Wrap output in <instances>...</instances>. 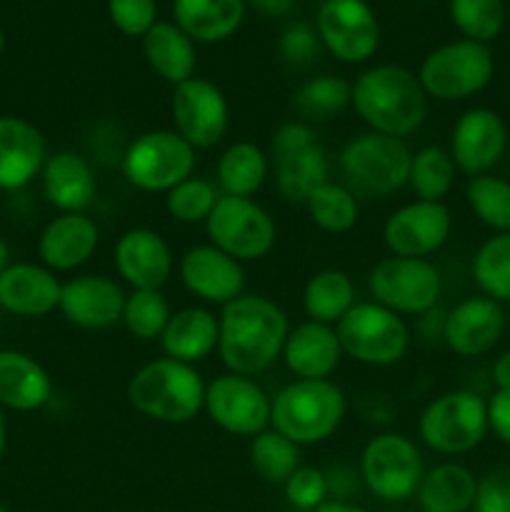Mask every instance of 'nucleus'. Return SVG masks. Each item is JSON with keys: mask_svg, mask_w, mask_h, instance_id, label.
<instances>
[{"mask_svg": "<svg viewBox=\"0 0 510 512\" xmlns=\"http://www.w3.org/2000/svg\"><path fill=\"white\" fill-rule=\"evenodd\" d=\"M285 500L293 510L298 512H315L320 505L330 500L328 473L310 465H300L283 485Z\"/></svg>", "mask_w": 510, "mask_h": 512, "instance_id": "nucleus-44", "label": "nucleus"}, {"mask_svg": "<svg viewBox=\"0 0 510 512\" xmlns=\"http://www.w3.org/2000/svg\"><path fill=\"white\" fill-rule=\"evenodd\" d=\"M505 333V310L485 295L455 303L443 318V343L458 358H480L495 350Z\"/></svg>", "mask_w": 510, "mask_h": 512, "instance_id": "nucleus-20", "label": "nucleus"}, {"mask_svg": "<svg viewBox=\"0 0 510 512\" xmlns=\"http://www.w3.org/2000/svg\"><path fill=\"white\" fill-rule=\"evenodd\" d=\"M113 263L130 290H163L175 258L168 240L153 228H130L115 240Z\"/></svg>", "mask_w": 510, "mask_h": 512, "instance_id": "nucleus-22", "label": "nucleus"}, {"mask_svg": "<svg viewBox=\"0 0 510 512\" xmlns=\"http://www.w3.org/2000/svg\"><path fill=\"white\" fill-rule=\"evenodd\" d=\"M280 358L295 380H330L345 353L333 325L303 320L290 328Z\"/></svg>", "mask_w": 510, "mask_h": 512, "instance_id": "nucleus-25", "label": "nucleus"}, {"mask_svg": "<svg viewBox=\"0 0 510 512\" xmlns=\"http://www.w3.org/2000/svg\"><path fill=\"white\" fill-rule=\"evenodd\" d=\"M455 178H458V168H455L448 150L440 148V145H423L413 153L408 188L413 190L418 200L443 203L453 190Z\"/></svg>", "mask_w": 510, "mask_h": 512, "instance_id": "nucleus-37", "label": "nucleus"}, {"mask_svg": "<svg viewBox=\"0 0 510 512\" xmlns=\"http://www.w3.org/2000/svg\"><path fill=\"white\" fill-rule=\"evenodd\" d=\"M180 283L190 295L208 305H228L245 293L243 263L215 245H195L178 263Z\"/></svg>", "mask_w": 510, "mask_h": 512, "instance_id": "nucleus-21", "label": "nucleus"}, {"mask_svg": "<svg viewBox=\"0 0 510 512\" xmlns=\"http://www.w3.org/2000/svg\"><path fill=\"white\" fill-rule=\"evenodd\" d=\"M210 245L220 248L238 263H255L273 253L278 225L273 215L253 198L220 195L213 213L205 220Z\"/></svg>", "mask_w": 510, "mask_h": 512, "instance_id": "nucleus-11", "label": "nucleus"}, {"mask_svg": "<svg viewBox=\"0 0 510 512\" xmlns=\"http://www.w3.org/2000/svg\"><path fill=\"white\" fill-rule=\"evenodd\" d=\"M205 385L195 365L163 355L135 370L128 383V403L155 423L185 425L203 413Z\"/></svg>", "mask_w": 510, "mask_h": 512, "instance_id": "nucleus-3", "label": "nucleus"}, {"mask_svg": "<svg viewBox=\"0 0 510 512\" xmlns=\"http://www.w3.org/2000/svg\"><path fill=\"white\" fill-rule=\"evenodd\" d=\"M170 315H173V308L163 290H130L120 323L135 340L153 343V340H160Z\"/></svg>", "mask_w": 510, "mask_h": 512, "instance_id": "nucleus-41", "label": "nucleus"}, {"mask_svg": "<svg viewBox=\"0 0 510 512\" xmlns=\"http://www.w3.org/2000/svg\"><path fill=\"white\" fill-rule=\"evenodd\" d=\"M218 198L220 190L215 188V183L190 175L188 180H183V183H178L173 190L165 193V213H168L175 223L205 225V220L213 213Z\"/></svg>", "mask_w": 510, "mask_h": 512, "instance_id": "nucleus-43", "label": "nucleus"}, {"mask_svg": "<svg viewBox=\"0 0 510 512\" xmlns=\"http://www.w3.org/2000/svg\"><path fill=\"white\" fill-rule=\"evenodd\" d=\"M245 3H250L258 13L268 15V18H285L295 8V0H245Z\"/></svg>", "mask_w": 510, "mask_h": 512, "instance_id": "nucleus-50", "label": "nucleus"}, {"mask_svg": "<svg viewBox=\"0 0 510 512\" xmlns=\"http://www.w3.org/2000/svg\"><path fill=\"white\" fill-rule=\"evenodd\" d=\"M280 58L290 65V68H310L318 60L323 43L318 38V30L308 20H293L285 25V30L278 38Z\"/></svg>", "mask_w": 510, "mask_h": 512, "instance_id": "nucleus-45", "label": "nucleus"}, {"mask_svg": "<svg viewBox=\"0 0 510 512\" xmlns=\"http://www.w3.org/2000/svg\"><path fill=\"white\" fill-rule=\"evenodd\" d=\"M413 150L408 143L390 135H353L338 153V173L355 198H388L408 185Z\"/></svg>", "mask_w": 510, "mask_h": 512, "instance_id": "nucleus-5", "label": "nucleus"}, {"mask_svg": "<svg viewBox=\"0 0 510 512\" xmlns=\"http://www.w3.org/2000/svg\"><path fill=\"white\" fill-rule=\"evenodd\" d=\"M473 512H510V465H500L478 478Z\"/></svg>", "mask_w": 510, "mask_h": 512, "instance_id": "nucleus-47", "label": "nucleus"}, {"mask_svg": "<svg viewBox=\"0 0 510 512\" xmlns=\"http://www.w3.org/2000/svg\"><path fill=\"white\" fill-rule=\"evenodd\" d=\"M345 358L370 368H390L400 363L410 348V328L403 315L375 300L355 303L335 323Z\"/></svg>", "mask_w": 510, "mask_h": 512, "instance_id": "nucleus-8", "label": "nucleus"}, {"mask_svg": "<svg viewBox=\"0 0 510 512\" xmlns=\"http://www.w3.org/2000/svg\"><path fill=\"white\" fill-rule=\"evenodd\" d=\"M350 100H353V83L333 73H320L303 80L293 95L295 110L305 123H325L338 118L350 108Z\"/></svg>", "mask_w": 510, "mask_h": 512, "instance_id": "nucleus-35", "label": "nucleus"}, {"mask_svg": "<svg viewBox=\"0 0 510 512\" xmlns=\"http://www.w3.org/2000/svg\"><path fill=\"white\" fill-rule=\"evenodd\" d=\"M453 233V215L445 203L410 200L385 218L383 245L398 258H430Z\"/></svg>", "mask_w": 510, "mask_h": 512, "instance_id": "nucleus-17", "label": "nucleus"}, {"mask_svg": "<svg viewBox=\"0 0 510 512\" xmlns=\"http://www.w3.org/2000/svg\"><path fill=\"white\" fill-rule=\"evenodd\" d=\"M350 108L373 133L408 140L428 118V95L418 73L398 63H380L353 80Z\"/></svg>", "mask_w": 510, "mask_h": 512, "instance_id": "nucleus-2", "label": "nucleus"}, {"mask_svg": "<svg viewBox=\"0 0 510 512\" xmlns=\"http://www.w3.org/2000/svg\"><path fill=\"white\" fill-rule=\"evenodd\" d=\"M448 15L465 40L488 45L505 28V0H448Z\"/></svg>", "mask_w": 510, "mask_h": 512, "instance_id": "nucleus-42", "label": "nucleus"}, {"mask_svg": "<svg viewBox=\"0 0 510 512\" xmlns=\"http://www.w3.org/2000/svg\"><path fill=\"white\" fill-rule=\"evenodd\" d=\"M488 433L510 448V390H495L488 400Z\"/></svg>", "mask_w": 510, "mask_h": 512, "instance_id": "nucleus-48", "label": "nucleus"}, {"mask_svg": "<svg viewBox=\"0 0 510 512\" xmlns=\"http://www.w3.org/2000/svg\"><path fill=\"white\" fill-rule=\"evenodd\" d=\"M470 275L480 295L510 303V233H493L470 260Z\"/></svg>", "mask_w": 510, "mask_h": 512, "instance_id": "nucleus-38", "label": "nucleus"}, {"mask_svg": "<svg viewBox=\"0 0 510 512\" xmlns=\"http://www.w3.org/2000/svg\"><path fill=\"white\" fill-rule=\"evenodd\" d=\"M270 170L275 188L288 203L303 205L318 185L330 180V155L320 145L313 125L305 120H288L278 125L270 138Z\"/></svg>", "mask_w": 510, "mask_h": 512, "instance_id": "nucleus-6", "label": "nucleus"}, {"mask_svg": "<svg viewBox=\"0 0 510 512\" xmlns=\"http://www.w3.org/2000/svg\"><path fill=\"white\" fill-rule=\"evenodd\" d=\"M40 185L45 200L60 213H85L98 195L93 163L75 150L50 153L40 170Z\"/></svg>", "mask_w": 510, "mask_h": 512, "instance_id": "nucleus-26", "label": "nucleus"}, {"mask_svg": "<svg viewBox=\"0 0 510 512\" xmlns=\"http://www.w3.org/2000/svg\"><path fill=\"white\" fill-rule=\"evenodd\" d=\"M58 273L40 263H10L0 275V308L18 318H43L60 305Z\"/></svg>", "mask_w": 510, "mask_h": 512, "instance_id": "nucleus-27", "label": "nucleus"}, {"mask_svg": "<svg viewBox=\"0 0 510 512\" xmlns=\"http://www.w3.org/2000/svg\"><path fill=\"white\" fill-rule=\"evenodd\" d=\"M198 150L173 128L140 133L120 158L123 178L140 193H168L175 185L195 175Z\"/></svg>", "mask_w": 510, "mask_h": 512, "instance_id": "nucleus-9", "label": "nucleus"}, {"mask_svg": "<svg viewBox=\"0 0 510 512\" xmlns=\"http://www.w3.org/2000/svg\"><path fill=\"white\" fill-rule=\"evenodd\" d=\"M53 398L48 370L23 350H0V408L35 413Z\"/></svg>", "mask_w": 510, "mask_h": 512, "instance_id": "nucleus-29", "label": "nucleus"}, {"mask_svg": "<svg viewBox=\"0 0 510 512\" xmlns=\"http://www.w3.org/2000/svg\"><path fill=\"white\" fill-rule=\"evenodd\" d=\"M508 148V125L500 113L490 108H470L455 120L450 130V158L458 173L475 175L493 173Z\"/></svg>", "mask_w": 510, "mask_h": 512, "instance_id": "nucleus-18", "label": "nucleus"}, {"mask_svg": "<svg viewBox=\"0 0 510 512\" xmlns=\"http://www.w3.org/2000/svg\"><path fill=\"white\" fill-rule=\"evenodd\" d=\"M478 478L463 463H438L425 470L420 488L415 493L423 512H470L475 503Z\"/></svg>", "mask_w": 510, "mask_h": 512, "instance_id": "nucleus-32", "label": "nucleus"}, {"mask_svg": "<svg viewBox=\"0 0 510 512\" xmlns=\"http://www.w3.org/2000/svg\"><path fill=\"white\" fill-rule=\"evenodd\" d=\"M270 400L255 378L223 373L205 385L203 410L223 433L253 440L270 428Z\"/></svg>", "mask_w": 510, "mask_h": 512, "instance_id": "nucleus-15", "label": "nucleus"}, {"mask_svg": "<svg viewBox=\"0 0 510 512\" xmlns=\"http://www.w3.org/2000/svg\"><path fill=\"white\" fill-rule=\"evenodd\" d=\"M303 208L310 223L330 235L350 233L360 218V200L355 198L353 190L345 188L343 183H335V180L318 185L308 195Z\"/></svg>", "mask_w": 510, "mask_h": 512, "instance_id": "nucleus-36", "label": "nucleus"}, {"mask_svg": "<svg viewBox=\"0 0 510 512\" xmlns=\"http://www.w3.org/2000/svg\"><path fill=\"white\" fill-rule=\"evenodd\" d=\"M465 203L485 228L493 233H510V180L493 173L468 178Z\"/></svg>", "mask_w": 510, "mask_h": 512, "instance_id": "nucleus-39", "label": "nucleus"}, {"mask_svg": "<svg viewBox=\"0 0 510 512\" xmlns=\"http://www.w3.org/2000/svg\"><path fill=\"white\" fill-rule=\"evenodd\" d=\"M0 512H10V510H8V508H5V505H3V503H0Z\"/></svg>", "mask_w": 510, "mask_h": 512, "instance_id": "nucleus-55", "label": "nucleus"}, {"mask_svg": "<svg viewBox=\"0 0 510 512\" xmlns=\"http://www.w3.org/2000/svg\"><path fill=\"white\" fill-rule=\"evenodd\" d=\"M313 25L323 48L340 63H368L378 53L380 23L368 0H323Z\"/></svg>", "mask_w": 510, "mask_h": 512, "instance_id": "nucleus-14", "label": "nucleus"}, {"mask_svg": "<svg viewBox=\"0 0 510 512\" xmlns=\"http://www.w3.org/2000/svg\"><path fill=\"white\" fill-rule=\"evenodd\" d=\"M345 413L348 400L333 380H293L270 400V428L303 448L333 438Z\"/></svg>", "mask_w": 510, "mask_h": 512, "instance_id": "nucleus-4", "label": "nucleus"}, {"mask_svg": "<svg viewBox=\"0 0 510 512\" xmlns=\"http://www.w3.org/2000/svg\"><path fill=\"white\" fill-rule=\"evenodd\" d=\"M368 290L375 303L403 318L428 315L443 295V275L428 258H380L368 273Z\"/></svg>", "mask_w": 510, "mask_h": 512, "instance_id": "nucleus-12", "label": "nucleus"}, {"mask_svg": "<svg viewBox=\"0 0 510 512\" xmlns=\"http://www.w3.org/2000/svg\"><path fill=\"white\" fill-rule=\"evenodd\" d=\"M140 40H143L145 60L158 78L173 88L193 78L198 65L195 43L173 20H158Z\"/></svg>", "mask_w": 510, "mask_h": 512, "instance_id": "nucleus-31", "label": "nucleus"}, {"mask_svg": "<svg viewBox=\"0 0 510 512\" xmlns=\"http://www.w3.org/2000/svg\"><path fill=\"white\" fill-rule=\"evenodd\" d=\"M418 435L425 448L445 458L470 453L488 435L485 398L473 390H448L438 395L420 410Z\"/></svg>", "mask_w": 510, "mask_h": 512, "instance_id": "nucleus-10", "label": "nucleus"}, {"mask_svg": "<svg viewBox=\"0 0 510 512\" xmlns=\"http://www.w3.org/2000/svg\"><path fill=\"white\" fill-rule=\"evenodd\" d=\"M220 338L218 355L228 373L255 375L273 368L283 355L290 323L285 310L268 295L243 293L233 303L223 305L218 315Z\"/></svg>", "mask_w": 510, "mask_h": 512, "instance_id": "nucleus-1", "label": "nucleus"}, {"mask_svg": "<svg viewBox=\"0 0 510 512\" xmlns=\"http://www.w3.org/2000/svg\"><path fill=\"white\" fill-rule=\"evenodd\" d=\"M170 118L175 133L183 135L195 150H210L228 135L230 103L213 80L193 75L173 88Z\"/></svg>", "mask_w": 510, "mask_h": 512, "instance_id": "nucleus-16", "label": "nucleus"}, {"mask_svg": "<svg viewBox=\"0 0 510 512\" xmlns=\"http://www.w3.org/2000/svg\"><path fill=\"white\" fill-rule=\"evenodd\" d=\"M245 0H173V23L193 43H223L240 30Z\"/></svg>", "mask_w": 510, "mask_h": 512, "instance_id": "nucleus-30", "label": "nucleus"}, {"mask_svg": "<svg viewBox=\"0 0 510 512\" xmlns=\"http://www.w3.org/2000/svg\"><path fill=\"white\" fill-rule=\"evenodd\" d=\"M355 283L345 270L325 268L308 278L303 288V313L315 323L333 325L358 303Z\"/></svg>", "mask_w": 510, "mask_h": 512, "instance_id": "nucleus-34", "label": "nucleus"}, {"mask_svg": "<svg viewBox=\"0 0 510 512\" xmlns=\"http://www.w3.org/2000/svg\"><path fill=\"white\" fill-rule=\"evenodd\" d=\"M128 293L115 278L85 273L65 280L58 310L70 325L83 330H108L123 320Z\"/></svg>", "mask_w": 510, "mask_h": 512, "instance_id": "nucleus-19", "label": "nucleus"}, {"mask_svg": "<svg viewBox=\"0 0 510 512\" xmlns=\"http://www.w3.org/2000/svg\"><path fill=\"white\" fill-rule=\"evenodd\" d=\"M490 378L495 390H510V350H503L490 365Z\"/></svg>", "mask_w": 510, "mask_h": 512, "instance_id": "nucleus-49", "label": "nucleus"}, {"mask_svg": "<svg viewBox=\"0 0 510 512\" xmlns=\"http://www.w3.org/2000/svg\"><path fill=\"white\" fill-rule=\"evenodd\" d=\"M218 338V315L203 305H188V308L173 310L160 335V348L165 358L195 365L208 360L218 350Z\"/></svg>", "mask_w": 510, "mask_h": 512, "instance_id": "nucleus-28", "label": "nucleus"}, {"mask_svg": "<svg viewBox=\"0 0 510 512\" xmlns=\"http://www.w3.org/2000/svg\"><path fill=\"white\" fill-rule=\"evenodd\" d=\"M100 245V228L88 213H60L38 238V258L53 273H73L90 263Z\"/></svg>", "mask_w": 510, "mask_h": 512, "instance_id": "nucleus-23", "label": "nucleus"}, {"mask_svg": "<svg viewBox=\"0 0 510 512\" xmlns=\"http://www.w3.org/2000/svg\"><path fill=\"white\" fill-rule=\"evenodd\" d=\"M10 265V245L0 238V275L5 273V268Z\"/></svg>", "mask_w": 510, "mask_h": 512, "instance_id": "nucleus-53", "label": "nucleus"}, {"mask_svg": "<svg viewBox=\"0 0 510 512\" xmlns=\"http://www.w3.org/2000/svg\"><path fill=\"white\" fill-rule=\"evenodd\" d=\"M315 512H370V510L360 508V505H355L353 500H333V498H330L328 503L320 505V508Z\"/></svg>", "mask_w": 510, "mask_h": 512, "instance_id": "nucleus-51", "label": "nucleus"}, {"mask_svg": "<svg viewBox=\"0 0 510 512\" xmlns=\"http://www.w3.org/2000/svg\"><path fill=\"white\" fill-rule=\"evenodd\" d=\"M495 75L493 50L475 40H450L423 58L418 80L428 100L458 103L483 93Z\"/></svg>", "mask_w": 510, "mask_h": 512, "instance_id": "nucleus-7", "label": "nucleus"}, {"mask_svg": "<svg viewBox=\"0 0 510 512\" xmlns=\"http://www.w3.org/2000/svg\"><path fill=\"white\" fill-rule=\"evenodd\" d=\"M270 175V155L253 140H235L220 153L215 165L220 195L253 198Z\"/></svg>", "mask_w": 510, "mask_h": 512, "instance_id": "nucleus-33", "label": "nucleus"}, {"mask_svg": "<svg viewBox=\"0 0 510 512\" xmlns=\"http://www.w3.org/2000/svg\"><path fill=\"white\" fill-rule=\"evenodd\" d=\"M5 450H8V418H5V410L0 408V460L5 458Z\"/></svg>", "mask_w": 510, "mask_h": 512, "instance_id": "nucleus-52", "label": "nucleus"}, {"mask_svg": "<svg viewBox=\"0 0 510 512\" xmlns=\"http://www.w3.org/2000/svg\"><path fill=\"white\" fill-rule=\"evenodd\" d=\"M425 475L423 453L403 433H380L360 453V480L373 498L405 503L413 498Z\"/></svg>", "mask_w": 510, "mask_h": 512, "instance_id": "nucleus-13", "label": "nucleus"}, {"mask_svg": "<svg viewBox=\"0 0 510 512\" xmlns=\"http://www.w3.org/2000/svg\"><path fill=\"white\" fill-rule=\"evenodd\" d=\"M3 50H5V33L0 30V53H3Z\"/></svg>", "mask_w": 510, "mask_h": 512, "instance_id": "nucleus-54", "label": "nucleus"}, {"mask_svg": "<svg viewBox=\"0 0 510 512\" xmlns=\"http://www.w3.org/2000/svg\"><path fill=\"white\" fill-rule=\"evenodd\" d=\"M250 465L265 483L285 485V480L300 468V448L268 428L250 440Z\"/></svg>", "mask_w": 510, "mask_h": 512, "instance_id": "nucleus-40", "label": "nucleus"}, {"mask_svg": "<svg viewBox=\"0 0 510 512\" xmlns=\"http://www.w3.org/2000/svg\"><path fill=\"white\" fill-rule=\"evenodd\" d=\"M108 18L128 38H143L158 23L155 0H108Z\"/></svg>", "mask_w": 510, "mask_h": 512, "instance_id": "nucleus-46", "label": "nucleus"}, {"mask_svg": "<svg viewBox=\"0 0 510 512\" xmlns=\"http://www.w3.org/2000/svg\"><path fill=\"white\" fill-rule=\"evenodd\" d=\"M48 145L43 133L20 115H0V190L15 193L40 178Z\"/></svg>", "mask_w": 510, "mask_h": 512, "instance_id": "nucleus-24", "label": "nucleus"}]
</instances>
